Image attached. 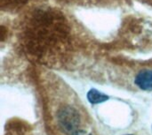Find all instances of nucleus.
I'll list each match as a JSON object with an SVG mask.
<instances>
[{"label":"nucleus","instance_id":"obj_1","mask_svg":"<svg viewBox=\"0 0 152 135\" xmlns=\"http://www.w3.org/2000/svg\"><path fill=\"white\" fill-rule=\"evenodd\" d=\"M57 120L61 128L69 134L78 131L80 126V116L78 111L71 106H64L57 113Z\"/></svg>","mask_w":152,"mask_h":135},{"label":"nucleus","instance_id":"obj_2","mask_svg":"<svg viewBox=\"0 0 152 135\" xmlns=\"http://www.w3.org/2000/svg\"><path fill=\"white\" fill-rule=\"evenodd\" d=\"M134 83L142 90H152V71L142 70L135 77Z\"/></svg>","mask_w":152,"mask_h":135},{"label":"nucleus","instance_id":"obj_3","mask_svg":"<svg viewBox=\"0 0 152 135\" xmlns=\"http://www.w3.org/2000/svg\"><path fill=\"white\" fill-rule=\"evenodd\" d=\"M87 99L92 104H98V103H102L107 101L109 99V96L98 91L97 89L93 88L87 93Z\"/></svg>","mask_w":152,"mask_h":135},{"label":"nucleus","instance_id":"obj_4","mask_svg":"<svg viewBox=\"0 0 152 135\" xmlns=\"http://www.w3.org/2000/svg\"><path fill=\"white\" fill-rule=\"evenodd\" d=\"M71 135H93V134H90V133H88V132H86V131H85V130H78V131L75 132L74 134H72Z\"/></svg>","mask_w":152,"mask_h":135},{"label":"nucleus","instance_id":"obj_5","mask_svg":"<svg viewBox=\"0 0 152 135\" xmlns=\"http://www.w3.org/2000/svg\"><path fill=\"white\" fill-rule=\"evenodd\" d=\"M19 3H22V2H24V1H26V0H17Z\"/></svg>","mask_w":152,"mask_h":135},{"label":"nucleus","instance_id":"obj_6","mask_svg":"<svg viewBox=\"0 0 152 135\" xmlns=\"http://www.w3.org/2000/svg\"><path fill=\"white\" fill-rule=\"evenodd\" d=\"M127 135H132V134H127Z\"/></svg>","mask_w":152,"mask_h":135}]
</instances>
